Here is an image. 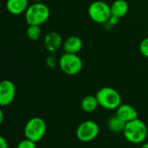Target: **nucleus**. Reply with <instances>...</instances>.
I'll return each mask as SVG.
<instances>
[{
  "mask_svg": "<svg viewBox=\"0 0 148 148\" xmlns=\"http://www.w3.org/2000/svg\"><path fill=\"white\" fill-rule=\"evenodd\" d=\"M49 15V7L41 2H37L28 7L25 12V20L29 25L40 26L48 21Z\"/></svg>",
  "mask_w": 148,
  "mask_h": 148,
  "instance_id": "nucleus-1",
  "label": "nucleus"
},
{
  "mask_svg": "<svg viewBox=\"0 0 148 148\" xmlns=\"http://www.w3.org/2000/svg\"><path fill=\"white\" fill-rule=\"evenodd\" d=\"M123 134L127 141L133 144H139L146 140L147 127L141 120L137 118L127 123Z\"/></svg>",
  "mask_w": 148,
  "mask_h": 148,
  "instance_id": "nucleus-2",
  "label": "nucleus"
},
{
  "mask_svg": "<svg viewBox=\"0 0 148 148\" xmlns=\"http://www.w3.org/2000/svg\"><path fill=\"white\" fill-rule=\"evenodd\" d=\"M99 106L108 110H115L121 105V97L117 90L111 87H104L95 95Z\"/></svg>",
  "mask_w": 148,
  "mask_h": 148,
  "instance_id": "nucleus-3",
  "label": "nucleus"
},
{
  "mask_svg": "<svg viewBox=\"0 0 148 148\" xmlns=\"http://www.w3.org/2000/svg\"><path fill=\"white\" fill-rule=\"evenodd\" d=\"M46 130L47 126L45 121L42 118L34 117L27 121L23 132L25 138L36 143L44 137Z\"/></svg>",
  "mask_w": 148,
  "mask_h": 148,
  "instance_id": "nucleus-4",
  "label": "nucleus"
},
{
  "mask_svg": "<svg viewBox=\"0 0 148 148\" xmlns=\"http://www.w3.org/2000/svg\"><path fill=\"white\" fill-rule=\"evenodd\" d=\"M88 13L89 17L97 23H106L112 16L111 6L103 1H94L88 6Z\"/></svg>",
  "mask_w": 148,
  "mask_h": 148,
  "instance_id": "nucleus-5",
  "label": "nucleus"
},
{
  "mask_svg": "<svg viewBox=\"0 0 148 148\" xmlns=\"http://www.w3.org/2000/svg\"><path fill=\"white\" fill-rule=\"evenodd\" d=\"M59 67L61 70L69 75H75L79 74L82 69V61L77 56V54L65 53L63 54L59 62Z\"/></svg>",
  "mask_w": 148,
  "mask_h": 148,
  "instance_id": "nucleus-6",
  "label": "nucleus"
},
{
  "mask_svg": "<svg viewBox=\"0 0 148 148\" xmlns=\"http://www.w3.org/2000/svg\"><path fill=\"white\" fill-rule=\"evenodd\" d=\"M100 132L99 125L94 121H85L76 129V136L82 142H89L95 140Z\"/></svg>",
  "mask_w": 148,
  "mask_h": 148,
  "instance_id": "nucleus-7",
  "label": "nucleus"
},
{
  "mask_svg": "<svg viewBox=\"0 0 148 148\" xmlns=\"http://www.w3.org/2000/svg\"><path fill=\"white\" fill-rule=\"evenodd\" d=\"M16 87L10 80H3L0 83V105L4 107L10 105L15 99Z\"/></svg>",
  "mask_w": 148,
  "mask_h": 148,
  "instance_id": "nucleus-8",
  "label": "nucleus"
},
{
  "mask_svg": "<svg viewBox=\"0 0 148 148\" xmlns=\"http://www.w3.org/2000/svg\"><path fill=\"white\" fill-rule=\"evenodd\" d=\"M62 44V38L61 35L57 32H49L44 37V45L47 49L51 54L57 51Z\"/></svg>",
  "mask_w": 148,
  "mask_h": 148,
  "instance_id": "nucleus-9",
  "label": "nucleus"
},
{
  "mask_svg": "<svg viewBox=\"0 0 148 148\" xmlns=\"http://www.w3.org/2000/svg\"><path fill=\"white\" fill-rule=\"evenodd\" d=\"M116 115L127 123L138 118L136 109L129 104H121L116 109Z\"/></svg>",
  "mask_w": 148,
  "mask_h": 148,
  "instance_id": "nucleus-10",
  "label": "nucleus"
},
{
  "mask_svg": "<svg viewBox=\"0 0 148 148\" xmlns=\"http://www.w3.org/2000/svg\"><path fill=\"white\" fill-rule=\"evenodd\" d=\"M83 46V42L79 36H71L68 37L63 42V49L65 53L77 54L79 53Z\"/></svg>",
  "mask_w": 148,
  "mask_h": 148,
  "instance_id": "nucleus-11",
  "label": "nucleus"
},
{
  "mask_svg": "<svg viewBox=\"0 0 148 148\" xmlns=\"http://www.w3.org/2000/svg\"><path fill=\"white\" fill-rule=\"evenodd\" d=\"M29 7V0H7L6 9L7 10L15 16H18L22 13H25Z\"/></svg>",
  "mask_w": 148,
  "mask_h": 148,
  "instance_id": "nucleus-12",
  "label": "nucleus"
},
{
  "mask_svg": "<svg viewBox=\"0 0 148 148\" xmlns=\"http://www.w3.org/2000/svg\"><path fill=\"white\" fill-rule=\"evenodd\" d=\"M128 11V3L125 0H115L111 5V13L119 18L123 17Z\"/></svg>",
  "mask_w": 148,
  "mask_h": 148,
  "instance_id": "nucleus-13",
  "label": "nucleus"
},
{
  "mask_svg": "<svg viewBox=\"0 0 148 148\" xmlns=\"http://www.w3.org/2000/svg\"><path fill=\"white\" fill-rule=\"evenodd\" d=\"M98 106L99 102L95 95H87L81 101V108L86 113L94 112Z\"/></svg>",
  "mask_w": 148,
  "mask_h": 148,
  "instance_id": "nucleus-14",
  "label": "nucleus"
},
{
  "mask_svg": "<svg viewBox=\"0 0 148 148\" xmlns=\"http://www.w3.org/2000/svg\"><path fill=\"white\" fill-rule=\"evenodd\" d=\"M126 125H127V122H125L123 120H121L117 115L111 117L108 120V128L113 133H121V132H124Z\"/></svg>",
  "mask_w": 148,
  "mask_h": 148,
  "instance_id": "nucleus-15",
  "label": "nucleus"
},
{
  "mask_svg": "<svg viewBox=\"0 0 148 148\" xmlns=\"http://www.w3.org/2000/svg\"><path fill=\"white\" fill-rule=\"evenodd\" d=\"M27 37L32 41H37L42 36V29L37 25H29L26 30Z\"/></svg>",
  "mask_w": 148,
  "mask_h": 148,
  "instance_id": "nucleus-16",
  "label": "nucleus"
},
{
  "mask_svg": "<svg viewBox=\"0 0 148 148\" xmlns=\"http://www.w3.org/2000/svg\"><path fill=\"white\" fill-rule=\"evenodd\" d=\"M16 148H36V142L25 138L17 144Z\"/></svg>",
  "mask_w": 148,
  "mask_h": 148,
  "instance_id": "nucleus-17",
  "label": "nucleus"
},
{
  "mask_svg": "<svg viewBox=\"0 0 148 148\" xmlns=\"http://www.w3.org/2000/svg\"><path fill=\"white\" fill-rule=\"evenodd\" d=\"M140 51L143 56L148 58V36L141 41L140 44Z\"/></svg>",
  "mask_w": 148,
  "mask_h": 148,
  "instance_id": "nucleus-18",
  "label": "nucleus"
},
{
  "mask_svg": "<svg viewBox=\"0 0 148 148\" xmlns=\"http://www.w3.org/2000/svg\"><path fill=\"white\" fill-rule=\"evenodd\" d=\"M56 63H57V61H56V58L51 55V56H49L47 58H46V64L48 67L49 68H54L56 66Z\"/></svg>",
  "mask_w": 148,
  "mask_h": 148,
  "instance_id": "nucleus-19",
  "label": "nucleus"
},
{
  "mask_svg": "<svg viewBox=\"0 0 148 148\" xmlns=\"http://www.w3.org/2000/svg\"><path fill=\"white\" fill-rule=\"evenodd\" d=\"M118 22H119V17H117V16H111V17L109 18V20H108V22L107 23H108V24H110L111 26H114V25H115V24H117L118 23Z\"/></svg>",
  "mask_w": 148,
  "mask_h": 148,
  "instance_id": "nucleus-20",
  "label": "nucleus"
},
{
  "mask_svg": "<svg viewBox=\"0 0 148 148\" xmlns=\"http://www.w3.org/2000/svg\"><path fill=\"white\" fill-rule=\"evenodd\" d=\"M0 148H9L7 140L3 137L0 138Z\"/></svg>",
  "mask_w": 148,
  "mask_h": 148,
  "instance_id": "nucleus-21",
  "label": "nucleus"
},
{
  "mask_svg": "<svg viewBox=\"0 0 148 148\" xmlns=\"http://www.w3.org/2000/svg\"><path fill=\"white\" fill-rule=\"evenodd\" d=\"M141 148H148V142L147 143H144L143 146L141 147Z\"/></svg>",
  "mask_w": 148,
  "mask_h": 148,
  "instance_id": "nucleus-22",
  "label": "nucleus"
},
{
  "mask_svg": "<svg viewBox=\"0 0 148 148\" xmlns=\"http://www.w3.org/2000/svg\"><path fill=\"white\" fill-rule=\"evenodd\" d=\"M33 1H35L36 3H37V2H42V0H33Z\"/></svg>",
  "mask_w": 148,
  "mask_h": 148,
  "instance_id": "nucleus-23",
  "label": "nucleus"
}]
</instances>
